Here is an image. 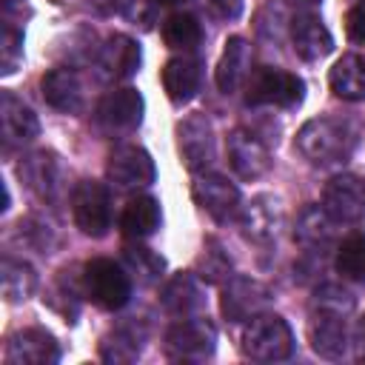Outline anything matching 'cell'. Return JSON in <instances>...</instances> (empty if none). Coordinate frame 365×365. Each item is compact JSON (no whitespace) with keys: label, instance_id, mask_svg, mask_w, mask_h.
Listing matches in <instances>:
<instances>
[{"label":"cell","instance_id":"21","mask_svg":"<svg viewBox=\"0 0 365 365\" xmlns=\"http://www.w3.org/2000/svg\"><path fill=\"white\" fill-rule=\"evenodd\" d=\"M200 86H202V63L197 57L180 54L163 66V88L171 103L177 106L188 103L200 91Z\"/></svg>","mask_w":365,"mask_h":365},{"label":"cell","instance_id":"40","mask_svg":"<svg viewBox=\"0 0 365 365\" xmlns=\"http://www.w3.org/2000/svg\"><path fill=\"white\" fill-rule=\"evenodd\" d=\"M157 3H163V6H180V3H185V0H157Z\"/></svg>","mask_w":365,"mask_h":365},{"label":"cell","instance_id":"36","mask_svg":"<svg viewBox=\"0 0 365 365\" xmlns=\"http://www.w3.org/2000/svg\"><path fill=\"white\" fill-rule=\"evenodd\" d=\"M345 31L354 43L365 46V0H359L356 6H351V11L345 14Z\"/></svg>","mask_w":365,"mask_h":365},{"label":"cell","instance_id":"13","mask_svg":"<svg viewBox=\"0 0 365 365\" xmlns=\"http://www.w3.org/2000/svg\"><path fill=\"white\" fill-rule=\"evenodd\" d=\"M143 94L137 88H114L108 91L100 106H97V123L100 128L111 131V134H123V131H134L143 120Z\"/></svg>","mask_w":365,"mask_h":365},{"label":"cell","instance_id":"26","mask_svg":"<svg viewBox=\"0 0 365 365\" xmlns=\"http://www.w3.org/2000/svg\"><path fill=\"white\" fill-rule=\"evenodd\" d=\"M160 202L148 194H140L134 200H128L123 217H120V225H123V234L125 237H134V240H143V237H151L157 228H160Z\"/></svg>","mask_w":365,"mask_h":365},{"label":"cell","instance_id":"16","mask_svg":"<svg viewBox=\"0 0 365 365\" xmlns=\"http://www.w3.org/2000/svg\"><path fill=\"white\" fill-rule=\"evenodd\" d=\"M0 134H3L6 148L26 145L40 134L37 114L14 91H3L0 94Z\"/></svg>","mask_w":365,"mask_h":365},{"label":"cell","instance_id":"10","mask_svg":"<svg viewBox=\"0 0 365 365\" xmlns=\"http://www.w3.org/2000/svg\"><path fill=\"white\" fill-rule=\"evenodd\" d=\"M191 197L217 222H225L240 211V188L214 171H202V174L197 171L191 182Z\"/></svg>","mask_w":365,"mask_h":365},{"label":"cell","instance_id":"11","mask_svg":"<svg viewBox=\"0 0 365 365\" xmlns=\"http://www.w3.org/2000/svg\"><path fill=\"white\" fill-rule=\"evenodd\" d=\"M6 365H54L60 359L57 339L43 328H23L6 339Z\"/></svg>","mask_w":365,"mask_h":365},{"label":"cell","instance_id":"20","mask_svg":"<svg viewBox=\"0 0 365 365\" xmlns=\"http://www.w3.org/2000/svg\"><path fill=\"white\" fill-rule=\"evenodd\" d=\"M311 348L325 356V359H342L348 348V325L345 314H331V311H314L311 325H308Z\"/></svg>","mask_w":365,"mask_h":365},{"label":"cell","instance_id":"1","mask_svg":"<svg viewBox=\"0 0 365 365\" xmlns=\"http://www.w3.org/2000/svg\"><path fill=\"white\" fill-rule=\"evenodd\" d=\"M356 137L348 123L336 117H314L297 131V151L311 165H339L351 157Z\"/></svg>","mask_w":365,"mask_h":365},{"label":"cell","instance_id":"8","mask_svg":"<svg viewBox=\"0 0 365 365\" xmlns=\"http://www.w3.org/2000/svg\"><path fill=\"white\" fill-rule=\"evenodd\" d=\"M322 208L336 222H359L365 217V177L336 174L322 188Z\"/></svg>","mask_w":365,"mask_h":365},{"label":"cell","instance_id":"17","mask_svg":"<svg viewBox=\"0 0 365 365\" xmlns=\"http://www.w3.org/2000/svg\"><path fill=\"white\" fill-rule=\"evenodd\" d=\"M271 302V291L251 277H234L225 288H222V314L231 322H242L251 319L254 314H259L265 305Z\"/></svg>","mask_w":365,"mask_h":365},{"label":"cell","instance_id":"29","mask_svg":"<svg viewBox=\"0 0 365 365\" xmlns=\"http://www.w3.org/2000/svg\"><path fill=\"white\" fill-rule=\"evenodd\" d=\"M0 279H3V297L9 302H23L37 288L34 268L29 262H23V259H14V257H3V262H0Z\"/></svg>","mask_w":365,"mask_h":365},{"label":"cell","instance_id":"19","mask_svg":"<svg viewBox=\"0 0 365 365\" xmlns=\"http://www.w3.org/2000/svg\"><path fill=\"white\" fill-rule=\"evenodd\" d=\"M291 46H294L297 57H302L305 63H317L334 51V37H331L328 26L322 23V17L297 14L291 20Z\"/></svg>","mask_w":365,"mask_h":365},{"label":"cell","instance_id":"37","mask_svg":"<svg viewBox=\"0 0 365 365\" xmlns=\"http://www.w3.org/2000/svg\"><path fill=\"white\" fill-rule=\"evenodd\" d=\"M208 9L220 20H237L242 14V0H208Z\"/></svg>","mask_w":365,"mask_h":365},{"label":"cell","instance_id":"14","mask_svg":"<svg viewBox=\"0 0 365 365\" xmlns=\"http://www.w3.org/2000/svg\"><path fill=\"white\" fill-rule=\"evenodd\" d=\"M225 151H228V165L242 180H259L271 168V151L251 131L234 128L225 140Z\"/></svg>","mask_w":365,"mask_h":365},{"label":"cell","instance_id":"4","mask_svg":"<svg viewBox=\"0 0 365 365\" xmlns=\"http://www.w3.org/2000/svg\"><path fill=\"white\" fill-rule=\"evenodd\" d=\"M83 291L97 308L120 311L131 297V279L114 259L97 257L83 265Z\"/></svg>","mask_w":365,"mask_h":365},{"label":"cell","instance_id":"23","mask_svg":"<svg viewBox=\"0 0 365 365\" xmlns=\"http://www.w3.org/2000/svg\"><path fill=\"white\" fill-rule=\"evenodd\" d=\"M251 74V46L242 37H228L217 63V86L222 94H234Z\"/></svg>","mask_w":365,"mask_h":365},{"label":"cell","instance_id":"34","mask_svg":"<svg viewBox=\"0 0 365 365\" xmlns=\"http://www.w3.org/2000/svg\"><path fill=\"white\" fill-rule=\"evenodd\" d=\"M314 311H331V314H351L354 311V294L339 285H322L314 299Z\"/></svg>","mask_w":365,"mask_h":365},{"label":"cell","instance_id":"27","mask_svg":"<svg viewBox=\"0 0 365 365\" xmlns=\"http://www.w3.org/2000/svg\"><path fill=\"white\" fill-rule=\"evenodd\" d=\"M334 217L322 208V205H308L299 220H297V231L294 237L305 245V248H325L334 240Z\"/></svg>","mask_w":365,"mask_h":365},{"label":"cell","instance_id":"28","mask_svg":"<svg viewBox=\"0 0 365 365\" xmlns=\"http://www.w3.org/2000/svg\"><path fill=\"white\" fill-rule=\"evenodd\" d=\"M143 339H145V331L137 328V322H125L100 342V356L106 362H131L137 359Z\"/></svg>","mask_w":365,"mask_h":365},{"label":"cell","instance_id":"3","mask_svg":"<svg viewBox=\"0 0 365 365\" xmlns=\"http://www.w3.org/2000/svg\"><path fill=\"white\" fill-rule=\"evenodd\" d=\"M305 97V83L294 71L277 68V66H259L248 74L245 103L248 106H277V108H294Z\"/></svg>","mask_w":365,"mask_h":365},{"label":"cell","instance_id":"22","mask_svg":"<svg viewBox=\"0 0 365 365\" xmlns=\"http://www.w3.org/2000/svg\"><path fill=\"white\" fill-rule=\"evenodd\" d=\"M240 225H242V231H245L248 240H254V242H271L279 234V228H282V205H279V200H274L271 194L254 197L245 205Z\"/></svg>","mask_w":365,"mask_h":365},{"label":"cell","instance_id":"38","mask_svg":"<svg viewBox=\"0 0 365 365\" xmlns=\"http://www.w3.org/2000/svg\"><path fill=\"white\" fill-rule=\"evenodd\" d=\"M354 356L359 359V362H365V317L354 325Z\"/></svg>","mask_w":365,"mask_h":365},{"label":"cell","instance_id":"6","mask_svg":"<svg viewBox=\"0 0 365 365\" xmlns=\"http://www.w3.org/2000/svg\"><path fill=\"white\" fill-rule=\"evenodd\" d=\"M217 348V328L197 317V319H180L165 334V356L182 359V362H200L211 356Z\"/></svg>","mask_w":365,"mask_h":365},{"label":"cell","instance_id":"24","mask_svg":"<svg viewBox=\"0 0 365 365\" xmlns=\"http://www.w3.org/2000/svg\"><path fill=\"white\" fill-rule=\"evenodd\" d=\"M160 302L174 317H191L205 305V294H202V285L197 282L194 274H177L165 282Z\"/></svg>","mask_w":365,"mask_h":365},{"label":"cell","instance_id":"7","mask_svg":"<svg viewBox=\"0 0 365 365\" xmlns=\"http://www.w3.org/2000/svg\"><path fill=\"white\" fill-rule=\"evenodd\" d=\"M177 148L188 171H205L214 163V128L205 114H188L177 125Z\"/></svg>","mask_w":365,"mask_h":365},{"label":"cell","instance_id":"5","mask_svg":"<svg viewBox=\"0 0 365 365\" xmlns=\"http://www.w3.org/2000/svg\"><path fill=\"white\" fill-rule=\"evenodd\" d=\"M74 225L88 237H103L111 225V197L97 180H80L71 191Z\"/></svg>","mask_w":365,"mask_h":365},{"label":"cell","instance_id":"41","mask_svg":"<svg viewBox=\"0 0 365 365\" xmlns=\"http://www.w3.org/2000/svg\"><path fill=\"white\" fill-rule=\"evenodd\" d=\"M288 3H319V0H288Z\"/></svg>","mask_w":365,"mask_h":365},{"label":"cell","instance_id":"32","mask_svg":"<svg viewBox=\"0 0 365 365\" xmlns=\"http://www.w3.org/2000/svg\"><path fill=\"white\" fill-rule=\"evenodd\" d=\"M336 271L345 279L365 282V237L354 234V237L339 242V248H336Z\"/></svg>","mask_w":365,"mask_h":365},{"label":"cell","instance_id":"2","mask_svg":"<svg viewBox=\"0 0 365 365\" xmlns=\"http://www.w3.org/2000/svg\"><path fill=\"white\" fill-rule=\"evenodd\" d=\"M294 351V334L279 314H254L242 328V354L257 362H279Z\"/></svg>","mask_w":365,"mask_h":365},{"label":"cell","instance_id":"9","mask_svg":"<svg viewBox=\"0 0 365 365\" xmlns=\"http://www.w3.org/2000/svg\"><path fill=\"white\" fill-rule=\"evenodd\" d=\"M20 180L43 200L57 202L66 194V171L54 151H34L20 163Z\"/></svg>","mask_w":365,"mask_h":365},{"label":"cell","instance_id":"30","mask_svg":"<svg viewBox=\"0 0 365 365\" xmlns=\"http://www.w3.org/2000/svg\"><path fill=\"white\" fill-rule=\"evenodd\" d=\"M163 40L168 48H180V51H194L202 43V26L194 14L185 11H174L165 17L163 23Z\"/></svg>","mask_w":365,"mask_h":365},{"label":"cell","instance_id":"33","mask_svg":"<svg viewBox=\"0 0 365 365\" xmlns=\"http://www.w3.org/2000/svg\"><path fill=\"white\" fill-rule=\"evenodd\" d=\"M228 271H231V262L222 254V248L217 242H208L197 259V277H202L205 282H217V279L228 277Z\"/></svg>","mask_w":365,"mask_h":365},{"label":"cell","instance_id":"31","mask_svg":"<svg viewBox=\"0 0 365 365\" xmlns=\"http://www.w3.org/2000/svg\"><path fill=\"white\" fill-rule=\"evenodd\" d=\"M123 259H125V265L131 268V274L143 285L157 282L163 277V271H165V259L160 254H154L151 248H145V245H125L123 248Z\"/></svg>","mask_w":365,"mask_h":365},{"label":"cell","instance_id":"39","mask_svg":"<svg viewBox=\"0 0 365 365\" xmlns=\"http://www.w3.org/2000/svg\"><path fill=\"white\" fill-rule=\"evenodd\" d=\"M103 14H125V9L131 6V0H91Z\"/></svg>","mask_w":365,"mask_h":365},{"label":"cell","instance_id":"35","mask_svg":"<svg viewBox=\"0 0 365 365\" xmlns=\"http://www.w3.org/2000/svg\"><path fill=\"white\" fill-rule=\"evenodd\" d=\"M23 60V31H17L9 20L3 26V40H0V63H3V74H11L17 68V63Z\"/></svg>","mask_w":365,"mask_h":365},{"label":"cell","instance_id":"18","mask_svg":"<svg viewBox=\"0 0 365 365\" xmlns=\"http://www.w3.org/2000/svg\"><path fill=\"white\" fill-rule=\"evenodd\" d=\"M40 88L43 100L63 114H80L86 106V86L74 68H51L48 74H43Z\"/></svg>","mask_w":365,"mask_h":365},{"label":"cell","instance_id":"12","mask_svg":"<svg viewBox=\"0 0 365 365\" xmlns=\"http://www.w3.org/2000/svg\"><path fill=\"white\" fill-rule=\"evenodd\" d=\"M106 174L120 188H140V185H151L157 180L154 160L140 145H120V148H114L108 154Z\"/></svg>","mask_w":365,"mask_h":365},{"label":"cell","instance_id":"25","mask_svg":"<svg viewBox=\"0 0 365 365\" xmlns=\"http://www.w3.org/2000/svg\"><path fill=\"white\" fill-rule=\"evenodd\" d=\"M328 83L339 100H348V103L365 100V54H354V51L342 54L334 63Z\"/></svg>","mask_w":365,"mask_h":365},{"label":"cell","instance_id":"15","mask_svg":"<svg viewBox=\"0 0 365 365\" xmlns=\"http://www.w3.org/2000/svg\"><path fill=\"white\" fill-rule=\"evenodd\" d=\"M143 60L140 43L128 34H111L100 51H97V71L103 80L117 83V80H128L131 74H137Z\"/></svg>","mask_w":365,"mask_h":365}]
</instances>
